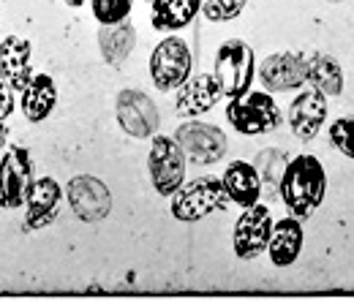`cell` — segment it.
Segmentation results:
<instances>
[{"label": "cell", "instance_id": "30", "mask_svg": "<svg viewBox=\"0 0 354 302\" xmlns=\"http://www.w3.org/2000/svg\"><path fill=\"white\" fill-rule=\"evenodd\" d=\"M327 3H346V0H327Z\"/></svg>", "mask_w": 354, "mask_h": 302}, {"label": "cell", "instance_id": "10", "mask_svg": "<svg viewBox=\"0 0 354 302\" xmlns=\"http://www.w3.org/2000/svg\"><path fill=\"white\" fill-rule=\"evenodd\" d=\"M177 144L183 147L185 158L191 164H199V167H207V164H216L226 155V133L218 126H210V123H199V120H188L175 131Z\"/></svg>", "mask_w": 354, "mask_h": 302}, {"label": "cell", "instance_id": "20", "mask_svg": "<svg viewBox=\"0 0 354 302\" xmlns=\"http://www.w3.org/2000/svg\"><path fill=\"white\" fill-rule=\"evenodd\" d=\"M150 22L161 33H175L188 28L202 11V0H150Z\"/></svg>", "mask_w": 354, "mask_h": 302}, {"label": "cell", "instance_id": "26", "mask_svg": "<svg viewBox=\"0 0 354 302\" xmlns=\"http://www.w3.org/2000/svg\"><path fill=\"white\" fill-rule=\"evenodd\" d=\"M330 142H333V147H335L341 155H346V158L354 161V115L338 117V120L330 126Z\"/></svg>", "mask_w": 354, "mask_h": 302}, {"label": "cell", "instance_id": "18", "mask_svg": "<svg viewBox=\"0 0 354 302\" xmlns=\"http://www.w3.org/2000/svg\"><path fill=\"white\" fill-rule=\"evenodd\" d=\"M221 182L229 202L240 207H251L262 199V177L257 172V167L248 161H232L221 174Z\"/></svg>", "mask_w": 354, "mask_h": 302}, {"label": "cell", "instance_id": "21", "mask_svg": "<svg viewBox=\"0 0 354 302\" xmlns=\"http://www.w3.org/2000/svg\"><path fill=\"white\" fill-rule=\"evenodd\" d=\"M136 46V28H133L129 19H120V22H112V25H101L98 30V49L104 55V60L109 66H123L129 60V55Z\"/></svg>", "mask_w": 354, "mask_h": 302}, {"label": "cell", "instance_id": "9", "mask_svg": "<svg viewBox=\"0 0 354 302\" xmlns=\"http://www.w3.org/2000/svg\"><path fill=\"white\" fill-rule=\"evenodd\" d=\"M33 185V161L30 153L19 144L8 147L0 158V205L8 210L25 207L28 191Z\"/></svg>", "mask_w": 354, "mask_h": 302}, {"label": "cell", "instance_id": "28", "mask_svg": "<svg viewBox=\"0 0 354 302\" xmlns=\"http://www.w3.org/2000/svg\"><path fill=\"white\" fill-rule=\"evenodd\" d=\"M6 139H8V126H6V123H0V150L6 147Z\"/></svg>", "mask_w": 354, "mask_h": 302}, {"label": "cell", "instance_id": "11", "mask_svg": "<svg viewBox=\"0 0 354 302\" xmlns=\"http://www.w3.org/2000/svg\"><path fill=\"white\" fill-rule=\"evenodd\" d=\"M66 199L74 210V216L85 223H98L109 216L112 210V194L109 188L93 177V174H80V177H71L68 185H66Z\"/></svg>", "mask_w": 354, "mask_h": 302}, {"label": "cell", "instance_id": "27", "mask_svg": "<svg viewBox=\"0 0 354 302\" xmlns=\"http://www.w3.org/2000/svg\"><path fill=\"white\" fill-rule=\"evenodd\" d=\"M14 112V90L0 85V123H6V117Z\"/></svg>", "mask_w": 354, "mask_h": 302}, {"label": "cell", "instance_id": "24", "mask_svg": "<svg viewBox=\"0 0 354 302\" xmlns=\"http://www.w3.org/2000/svg\"><path fill=\"white\" fill-rule=\"evenodd\" d=\"M131 6H133V0H90L93 17H95L101 25H112V22L129 19Z\"/></svg>", "mask_w": 354, "mask_h": 302}, {"label": "cell", "instance_id": "23", "mask_svg": "<svg viewBox=\"0 0 354 302\" xmlns=\"http://www.w3.org/2000/svg\"><path fill=\"white\" fill-rule=\"evenodd\" d=\"M286 164H289V158H286V153L278 150V147H267V150H262V153L257 155L254 167H257V172L262 177V191H265V188L270 194L278 191Z\"/></svg>", "mask_w": 354, "mask_h": 302}, {"label": "cell", "instance_id": "19", "mask_svg": "<svg viewBox=\"0 0 354 302\" xmlns=\"http://www.w3.org/2000/svg\"><path fill=\"white\" fill-rule=\"evenodd\" d=\"M55 104H57V87L52 82V77H46V74H33L30 82L22 87V93H19L22 115L30 123L46 120L52 115Z\"/></svg>", "mask_w": 354, "mask_h": 302}, {"label": "cell", "instance_id": "5", "mask_svg": "<svg viewBox=\"0 0 354 302\" xmlns=\"http://www.w3.org/2000/svg\"><path fill=\"white\" fill-rule=\"evenodd\" d=\"M185 153L177 144L175 136H164L156 133L150 153H147V172H150V182L161 196H172L177 188L185 182Z\"/></svg>", "mask_w": 354, "mask_h": 302}, {"label": "cell", "instance_id": "1", "mask_svg": "<svg viewBox=\"0 0 354 302\" xmlns=\"http://www.w3.org/2000/svg\"><path fill=\"white\" fill-rule=\"evenodd\" d=\"M278 194L289 210V216L306 220L324 202L327 194V172L316 155H295L281 177Z\"/></svg>", "mask_w": 354, "mask_h": 302}, {"label": "cell", "instance_id": "4", "mask_svg": "<svg viewBox=\"0 0 354 302\" xmlns=\"http://www.w3.org/2000/svg\"><path fill=\"white\" fill-rule=\"evenodd\" d=\"M213 77L218 79L221 93L226 98H234L245 90H251V82L257 77V55L243 39H229L218 46Z\"/></svg>", "mask_w": 354, "mask_h": 302}, {"label": "cell", "instance_id": "7", "mask_svg": "<svg viewBox=\"0 0 354 302\" xmlns=\"http://www.w3.org/2000/svg\"><path fill=\"white\" fill-rule=\"evenodd\" d=\"M115 115H118L120 129L133 139H153L158 126H161V115H158L156 101L147 93L133 90V87L118 93Z\"/></svg>", "mask_w": 354, "mask_h": 302}, {"label": "cell", "instance_id": "17", "mask_svg": "<svg viewBox=\"0 0 354 302\" xmlns=\"http://www.w3.org/2000/svg\"><path fill=\"white\" fill-rule=\"evenodd\" d=\"M303 243H306V232H303V220L295 216L281 218L272 223L270 232V243H267V254L275 267H289L300 259L303 254Z\"/></svg>", "mask_w": 354, "mask_h": 302}, {"label": "cell", "instance_id": "8", "mask_svg": "<svg viewBox=\"0 0 354 302\" xmlns=\"http://www.w3.org/2000/svg\"><path fill=\"white\" fill-rule=\"evenodd\" d=\"M272 213L267 205H251V207H243V213L234 223V234H232V243H234V256L243 261H251L257 256H262L267 251V243H270V232H272Z\"/></svg>", "mask_w": 354, "mask_h": 302}, {"label": "cell", "instance_id": "15", "mask_svg": "<svg viewBox=\"0 0 354 302\" xmlns=\"http://www.w3.org/2000/svg\"><path fill=\"white\" fill-rule=\"evenodd\" d=\"M63 188L55 177H39L33 180L28 199H25V229H44L49 226L57 213H60V202H63Z\"/></svg>", "mask_w": 354, "mask_h": 302}, {"label": "cell", "instance_id": "16", "mask_svg": "<svg viewBox=\"0 0 354 302\" xmlns=\"http://www.w3.org/2000/svg\"><path fill=\"white\" fill-rule=\"evenodd\" d=\"M30 41L22 36H8L0 44V85L14 93L30 82Z\"/></svg>", "mask_w": 354, "mask_h": 302}, {"label": "cell", "instance_id": "14", "mask_svg": "<svg viewBox=\"0 0 354 302\" xmlns=\"http://www.w3.org/2000/svg\"><path fill=\"white\" fill-rule=\"evenodd\" d=\"M221 98V85L213 74H196V77H188L183 85L177 87L175 112L180 117L191 120V117H199V115L210 112Z\"/></svg>", "mask_w": 354, "mask_h": 302}, {"label": "cell", "instance_id": "6", "mask_svg": "<svg viewBox=\"0 0 354 302\" xmlns=\"http://www.w3.org/2000/svg\"><path fill=\"white\" fill-rule=\"evenodd\" d=\"M191 68H194V55H191V46L183 41L180 36H169L158 44L150 55V79L153 85L164 93L177 90L188 77H191Z\"/></svg>", "mask_w": 354, "mask_h": 302}, {"label": "cell", "instance_id": "13", "mask_svg": "<svg viewBox=\"0 0 354 302\" xmlns=\"http://www.w3.org/2000/svg\"><path fill=\"white\" fill-rule=\"evenodd\" d=\"M289 129L300 142H310L327 120V95L322 90H303L300 95H295V101L289 104L286 112Z\"/></svg>", "mask_w": 354, "mask_h": 302}, {"label": "cell", "instance_id": "3", "mask_svg": "<svg viewBox=\"0 0 354 302\" xmlns=\"http://www.w3.org/2000/svg\"><path fill=\"white\" fill-rule=\"evenodd\" d=\"M169 199V210L180 223H196L223 210L229 202L221 177H196L191 182H183Z\"/></svg>", "mask_w": 354, "mask_h": 302}, {"label": "cell", "instance_id": "29", "mask_svg": "<svg viewBox=\"0 0 354 302\" xmlns=\"http://www.w3.org/2000/svg\"><path fill=\"white\" fill-rule=\"evenodd\" d=\"M66 3H68V6H74V8H77V6H82V3H85V0H66Z\"/></svg>", "mask_w": 354, "mask_h": 302}, {"label": "cell", "instance_id": "22", "mask_svg": "<svg viewBox=\"0 0 354 302\" xmlns=\"http://www.w3.org/2000/svg\"><path fill=\"white\" fill-rule=\"evenodd\" d=\"M308 66V85L322 90L327 98H335L344 93V68L341 63L327 52H310L306 55Z\"/></svg>", "mask_w": 354, "mask_h": 302}, {"label": "cell", "instance_id": "25", "mask_svg": "<svg viewBox=\"0 0 354 302\" xmlns=\"http://www.w3.org/2000/svg\"><path fill=\"white\" fill-rule=\"evenodd\" d=\"M248 0H202V14L210 22H232L243 14Z\"/></svg>", "mask_w": 354, "mask_h": 302}, {"label": "cell", "instance_id": "2", "mask_svg": "<svg viewBox=\"0 0 354 302\" xmlns=\"http://www.w3.org/2000/svg\"><path fill=\"white\" fill-rule=\"evenodd\" d=\"M226 120L243 136H259V133H270L278 129L283 117L270 90H245L229 98Z\"/></svg>", "mask_w": 354, "mask_h": 302}, {"label": "cell", "instance_id": "12", "mask_svg": "<svg viewBox=\"0 0 354 302\" xmlns=\"http://www.w3.org/2000/svg\"><path fill=\"white\" fill-rule=\"evenodd\" d=\"M259 82L270 93H289L300 90L308 82V66L306 55L297 52H278L262 60L259 66Z\"/></svg>", "mask_w": 354, "mask_h": 302}]
</instances>
